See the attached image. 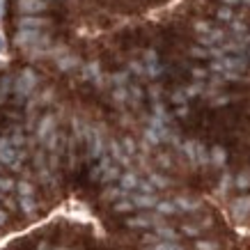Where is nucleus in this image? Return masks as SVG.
<instances>
[{
	"label": "nucleus",
	"mask_w": 250,
	"mask_h": 250,
	"mask_svg": "<svg viewBox=\"0 0 250 250\" xmlns=\"http://www.w3.org/2000/svg\"><path fill=\"white\" fill-rule=\"evenodd\" d=\"M19 23H21V28H25V30H39V28L46 25V21L39 19V16H23Z\"/></svg>",
	"instance_id": "4"
},
{
	"label": "nucleus",
	"mask_w": 250,
	"mask_h": 250,
	"mask_svg": "<svg viewBox=\"0 0 250 250\" xmlns=\"http://www.w3.org/2000/svg\"><path fill=\"white\" fill-rule=\"evenodd\" d=\"M35 85H37V76H35V71H32V69H25L21 76L16 78V90L21 92V94H28Z\"/></svg>",
	"instance_id": "2"
},
{
	"label": "nucleus",
	"mask_w": 250,
	"mask_h": 250,
	"mask_svg": "<svg viewBox=\"0 0 250 250\" xmlns=\"http://www.w3.org/2000/svg\"><path fill=\"white\" fill-rule=\"evenodd\" d=\"M0 16H2V5H0Z\"/></svg>",
	"instance_id": "8"
},
{
	"label": "nucleus",
	"mask_w": 250,
	"mask_h": 250,
	"mask_svg": "<svg viewBox=\"0 0 250 250\" xmlns=\"http://www.w3.org/2000/svg\"><path fill=\"white\" fill-rule=\"evenodd\" d=\"M2 51H5V37L0 35V53H2Z\"/></svg>",
	"instance_id": "6"
},
{
	"label": "nucleus",
	"mask_w": 250,
	"mask_h": 250,
	"mask_svg": "<svg viewBox=\"0 0 250 250\" xmlns=\"http://www.w3.org/2000/svg\"><path fill=\"white\" fill-rule=\"evenodd\" d=\"M19 9H21L25 16H35L39 12L46 9V2L44 0H19Z\"/></svg>",
	"instance_id": "3"
},
{
	"label": "nucleus",
	"mask_w": 250,
	"mask_h": 250,
	"mask_svg": "<svg viewBox=\"0 0 250 250\" xmlns=\"http://www.w3.org/2000/svg\"><path fill=\"white\" fill-rule=\"evenodd\" d=\"M2 220H5V216H2V213H0V223H2Z\"/></svg>",
	"instance_id": "7"
},
{
	"label": "nucleus",
	"mask_w": 250,
	"mask_h": 250,
	"mask_svg": "<svg viewBox=\"0 0 250 250\" xmlns=\"http://www.w3.org/2000/svg\"><path fill=\"white\" fill-rule=\"evenodd\" d=\"M74 64H78V58H74V55H64V58H58V69H62V71L71 69Z\"/></svg>",
	"instance_id": "5"
},
{
	"label": "nucleus",
	"mask_w": 250,
	"mask_h": 250,
	"mask_svg": "<svg viewBox=\"0 0 250 250\" xmlns=\"http://www.w3.org/2000/svg\"><path fill=\"white\" fill-rule=\"evenodd\" d=\"M14 39H16V44L25 46V48H39V44H48L46 35H42L39 30H25V28H21V30L16 32Z\"/></svg>",
	"instance_id": "1"
},
{
	"label": "nucleus",
	"mask_w": 250,
	"mask_h": 250,
	"mask_svg": "<svg viewBox=\"0 0 250 250\" xmlns=\"http://www.w3.org/2000/svg\"><path fill=\"white\" fill-rule=\"evenodd\" d=\"M2 2H5V0H0V5H2Z\"/></svg>",
	"instance_id": "9"
}]
</instances>
